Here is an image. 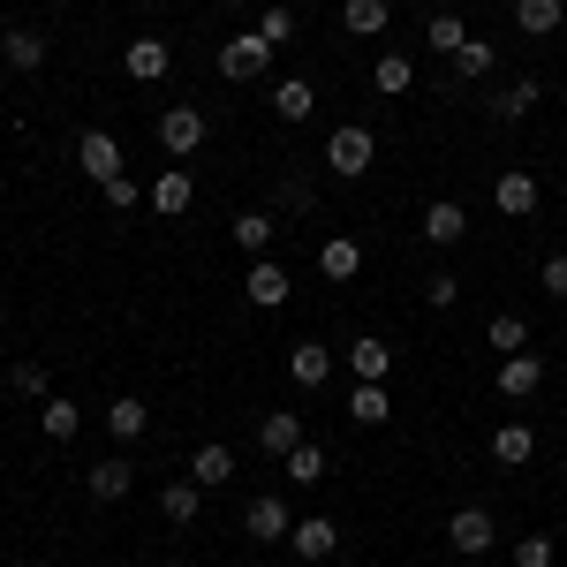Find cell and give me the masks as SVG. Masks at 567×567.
<instances>
[{"mask_svg": "<svg viewBox=\"0 0 567 567\" xmlns=\"http://www.w3.org/2000/svg\"><path fill=\"white\" fill-rule=\"evenodd\" d=\"M272 53H280V45H265V31L250 23V31H235V39L219 45V76H227V84H258Z\"/></svg>", "mask_w": 567, "mask_h": 567, "instance_id": "6da1fadb", "label": "cell"}, {"mask_svg": "<svg viewBox=\"0 0 567 567\" xmlns=\"http://www.w3.org/2000/svg\"><path fill=\"white\" fill-rule=\"evenodd\" d=\"M371 159H379V136L363 130V122H349V130H333V136H326V167H333L341 182L371 175Z\"/></svg>", "mask_w": 567, "mask_h": 567, "instance_id": "7a4b0ae2", "label": "cell"}, {"mask_svg": "<svg viewBox=\"0 0 567 567\" xmlns=\"http://www.w3.org/2000/svg\"><path fill=\"white\" fill-rule=\"evenodd\" d=\"M205 136H213V122H205V106H167V114H159V144H167L175 159H189V152H205Z\"/></svg>", "mask_w": 567, "mask_h": 567, "instance_id": "3957f363", "label": "cell"}, {"mask_svg": "<svg viewBox=\"0 0 567 567\" xmlns=\"http://www.w3.org/2000/svg\"><path fill=\"white\" fill-rule=\"evenodd\" d=\"M446 545H454V553H492V545H499L492 507H454V515H446Z\"/></svg>", "mask_w": 567, "mask_h": 567, "instance_id": "277c9868", "label": "cell"}, {"mask_svg": "<svg viewBox=\"0 0 567 567\" xmlns=\"http://www.w3.org/2000/svg\"><path fill=\"white\" fill-rule=\"evenodd\" d=\"M243 529H250L258 545H288V529H296V515H288V499H280V492H258V499L243 507Z\"/></svg>", "mask_w": 567, "mask_h": 567, "instance_id": "5b68a950", "label": "cell"}, {"mask_svg": "<svg viewBox=\"0 0 567 567\" xmlns=\"http://www.w3.org/2000/svg\"><path fill=\"white\" fill-rule=\"evenodd\" d=\"M130 484H136V462H130V454H106V462H91V470H84V492L99 499V507L130 499Z\"/></svg>", "mask_w": 567, "mask_h": 567, "instance_id": "8992f818", "label": "cell"}, {"mask_svg": "<svg viewBox=\"0 0 567 567\" xmlns=\"http://www.w3.org/2000/svg\"><path fill=\"white\" fill-rule=\"evenodd\" d=\"M243 296H250L258 310H280L288 296H296V280H288L272 258H250V272H243Z\"/></svg>", "mask_w": 567, "mask_h": 567, "instance_id": "52a82bcc", "label": "cell"}, {"mask_svg": "<svg viewBox=\"0 0 567 567\" xmlns=\"http://www.w3.org/2000/svg\"><path fill=\"white\" fill-rule=\"evenodd\" d=\"M258 446L272 454V462H288V454L303 446V416H296V409H265L258 416Z\"/></svg>", "mask_w": 567, "mask_h": 567, "instance_id": "ba28073f", "label": "cell"}, {"mask_svg": "<svg viewBox=\"0 0 567 567\" xmlns=\"http://www.w3.org/2000/svg\"><path fill=\"white\" fill-rule=\"evenodd\" d=\"M76 159H84V175L99 182V189L122 175V144H114L106 130H84V136H76Z\"/></svg>", "mask_w": 567, "mask_h": 567, "instance_id": "9c48e42d", "label": "cell"}, {"mask_svg": "<svg viewBox=\"0 0 567 567\" xmlns=\"http://www.w3.org/2000/svg\"><path fill=\"white\" fill-rule=\"evenodd\" d=\"M416 235H424L432 250H454V243L470 235V213H462L454 197H439V205H424V227H416Z\"/></svg>", "mask_w": 567, "mask_h": 567, "instance_id": "30bf717a", "label": "cell"}, {"mask_svg": "<svg viewBox=\"0 0 567 567\" xmlns=\"http://www.w3.org/2000/svg\"><path fill=\"white\" fill-rule=\"evenodd\" d=\"M288 545H296V560L318 567V560H333V553H341V529L326 523V515H303V523L288 529Z\"/></svg>", "mask_w": 567, "mask_h": 567, "instance_id": "8fae6325", "label": "cell"}, {"mask_svg": "<svg viewBox=\"0 0 567 567\" xmlns=\"http://www.w3.org/2000/svg\"><path fill=\"white\" fill-rule=\"evenodd\" d=\"M349 371H355V386H386L393 349L379 341V333H355V341H349Z\"/></svg>", "mask_w": 567, "mask_h": 567, "instance_id": "7c38bea8", "label": "cell"}, {"mask_svg": "<svg viewBox=\"0 0 567 567\" xmlns=\"http://www.w3.org/2000/svg\"><path fill=\"white\" fill-rule=\"evenodd\" d=\"M492 205H499L507 219H529L537 213V175H529V167H507V175L492 182Z\"/></svg>", "mask_w": 567, "mask_h": 567, "instance_id": "4fadbf2b", "label": "cell"}, {"mask_svg": "<svg viewBox=\"0 0 567 567\" xmlns=\"http://www.w3.org/2000/svg\"><path fill=\"white\" fill-rule=\"evenodd\" d=\"M288 379H296L303 393H318L326 379H333V349H326V341H296V349H288Z\"/></svg>", "mask_w": 567, "mask_h": 567, "instance_id": "5bb4252c", "label": "cell"}, {"mask_svg": "<svg viewBox=\"0 0 567 567\" xmlns=\"http://www.w3.org/2000/svg\"><path fill=\"white\" fill-rule=\"evenodd\" d=\"M122 69H130L136 84H159V76L175 69V53H167V39H130L122 45Z\"/></svg>", "mask_w": 567, "mask_h": 567, "instance_id": "9a60e30c", "label": "cell"}, {"mask_svg": "<svg viewBox=\"0 0 567 567\" xmlns=\"http://www.w3.org/2000/svg\"><path fill=\"white\" fill-rule=\"evenodd\" d=\"M545 386V355H499V393H507V401H529V393Z\"/></svg>", "mask_w": 567, "mask_h": 567, "instance_id": "2e32d148", "label": "cell"}, {"mask_svg": "<svg viewBox=\"0 0 567 567\" xmlns=\"http://www.w3.org/2000/svg\"><path fill=\"white\" fill-rule=\"evenodd\" d=\"M318 272H326V280H355V272H363V243H355V235H326V243H318Z\"/></svg>", "mask_w": 567, "mask_h": 567, "instance_id": "e0dca14e", "label": "cell"}, {"mask_svg": "<svg viewBox=\"0 0 567 567\" xmlns=\"http://www.w3.org/2000/svg\"><path fill=\"white\" fill-rule=\"evenodd\" d=\"M492 462H499V470H529V462H537V432H529V424H499V432H492Z\"/></svg>", "mask_w": 567, "mask_h": 567, "instance_id": "ac0fdd59", "label": "cell"}, {"mask_svg": "<svg viewBox=\"0 0 567 567\" xmlns=\"http://www.w3.org/2000/svg\"><path fill=\"white\" fill-rule=\"evenodd\" d=\"M189 197H197L189 167H167V175L152 182V213H159V219H182V213H189Z\"/></svg>", "mask_w": 567, "mask_h": 567, "instance_id": "d6986e66", "label": "cell"}, {"mask_svg": "<svg viewBox=\"0 0 567 567\" xmlns=\"http://www.w3.org/2000/svg\"><path fill=\"white\" fill-rule=\"evenodd\" d=\"M39 432L53 439V446H69V439L84 432V409H76V401H61V393H45V401H39Z\"/></svg>", "mask_w": 567, "mask_h": 567, "instance_id": "ffe728a7", "label": "cell"}, {"mask_svg": "<svg viewBox=\"0 0 567 567\" xmlns=\"http://www.w3.org/2000/svg\"><path fill=\"white\" fill-rule=\"evenodd\" d=\"M189 477L205 484V492H219V484H235V446H197V454H189Z\"/></svg>", "mask_w": 567, "mask_h": 567, "instance_id": "44dd1931", "label": "cell"}, {"mask_svg": "<svg viewBox=\"0 0 567 567\" xmlns=\"http://www.w3.org/2000/svg\"><path fill=\"white\" fill-rule=\"evenodd\" d=\"M159 515H167V523H197V515H205V484L197 477H182V484H167V492H159Z\"/></svg>", "mask_w": 567, "mask_h": 567, "instance_id": "7402d4cb", "label": "cell"}, {"mask_svg": "<svg viewBox=\"0 0 567 567\" xmlns=\"http://www.w3.org/2000/svg\"><path fill=\"white\" fill-rule=\"evenodd\" d=\"M0 61H8L16 76H39L45 69V39L39 31H8V39H0Z\"/></svg>", "mask_w": 567, "mask_h": 567, "instance_id": "603a6c76", "label": "cell"}, {"mask_svg": "<svg viewBox=\"0 0 567 567\" xmlns=\"http://www.w3.org/2000/svg\"><path fill=\"white\" fill-rule=\"evenodd\" d=\"M537 99H545V84L537 76H515V84L492 99V122H523V114H537Z\"/></svg>", "mask_w": 567, "mask_h": 567, "instance_id": "cb8c5ba5", "label": "cell"}, {"mask_svg": "<svg viewBox=\"0 0 567 567\" xmlns=\"http://www.w3.org/2000/svg\"><path fill=\"white\" fill-rule=\"evenodd\" d=\"M409 84H416V61H409V53H379V61H371V91H379V99H401Z\"/></svg>", "mask_w": 567, "mask_h": 567, "instance_id": "d4e9b609", "label": "cell"}, {"mask_svg": "<svg viewBox=\"0 0 567 567\" xmlns=\"http://www.w3.org/2000/svg\"><path fill=\"white\" fill-rule=\"evenodd\" d=\"M227 235H235V250L265 258V250H272V235H280V219H272V213H235V227H227Z\"/></svg>", "mask_w": 567, "mask_h": 567, "instance_id": "484cf974", "label": "cell"}, {"mask_svg": "<svg viewBox=\"0 0 567 567\" xmlns=\"http://www.w3.org/2000/svg\"><path fill=\"white\" fill-rule=\"evenodd\" d=\"M341 23H349L355 39H386L393 8H386V0H341Z\"/></svg>", "mask_w": 567, "mask_h": 567, "instance_id": "4316f807", "label": "cell"}, {"mask_svg": "<svg viewBox=\"0 0 567 567\" xmlns=\"http://www.w3.org/2000/svg\"><path fill=\"white\" fill-rule=\"evenodd\" d=\"M515 23H523L529 39H553L567 23V0H515Z\"/></svg>", "mask_w": 567, "mask_h": 567, "instance_id": "83f0119b", "label": "cell"}, {"mask_svg": "<svg viewBox=\"0 0 567 567\" xmlns=\"http://www.w3.org/2000/svg\"><path fill=\"white\" fill-rule=\"evenodd\" d=\"M310 106H318V91L303 84V76H288V84H272V114L296 130V122H310Z\"/></svg>", "mask_w": 567, "mask_h": 567, "instance_id": "f1b7e54d", "label": "cell"}, {"mask_svg": "<svg viewBox=\"0 0 567 567\" xmlns=\"http://www.w3.org/2000/svg\"><path fill=\"white\" fill-rule=\"evenodd\" d=\"M484 341H492L499 355H523L529 349V318H523V310H499V318L484 326Z\"/></svg>", "mask_w": 567, "mask_h": 567, "instance_id": "f546056e", "label": "cell"}, {"mask_svg": "<svg viewBox=\"0 0 567 567\" xmlns=\"http://www.w3.org/2000/svg\"><path fill=\"white\" fill-rule=\"evenodd\" d=\"M106 432L122 439V446H136V439H144V401H136V393H122V401H106Z\"/></svg>", "mask_w": 567, "mask_h": 567, "instance_id": "4dcf8cb0", "label": "cell"}, {"mask_svg": "<svg viewBox=\"0 0 567 567\" xmlns=\"http://www.w3.org/2000/svg\"><path fill=\"white\" fill-rule=\"evenodd\" d=\"M424 45H439V53L454 61V53L470 45V23H462V16H432V23H424Z\"/></svg>", "mask_w": 567, "mask_h": 567, "instance_id": "1f68e13d", "label": "cell"}, {"mask_svg": "<svg viewBox=\"0 0 567 567\" xmlns=\"http://www.w3.org/2000/svg\"><path fill=\"white\" fill-rule=\"evenodd\" d=\"M492 61H499V53H492V39H470L462 53H454V76H470V84H484V76H492Z\"/></svg>", "mask_w": 567, "mask_h": 567, "instance_id": "d6a6232c", "label": "cell"}, {"mask_svg": "<svg viewBox=\"0 0 567 567\" xmlns=\"http://www.w3.org/2000/svg\"><path fill=\"white\" fill-rule=\"evenodd\" d=\"M280 470H288V484H318V477H326V446H310V439H303Z\"/></svg>", "mask_w": 567, "mask_h": 567, "instance_id": "836d02e7", "label": "cell"}, {"mask_svg": "<svg viewBox=\"0 0 567 567\" xmlns=\"http://www.w3.org/2000/svg\"><path fill=\"white\" fill-rule=\"evenodd\" d=\"M258 31H265V45H288V39H296V8H288V0H265Z\"/></svg>", "mask_w": 567, "mask_h": 567, "instance_id": "e575fe53", "label": "cell"}, {"mask_svg": "<svg viewBox=\"0 0 567 567\" xmlns=\"http://www.w3.org/2000/svg\"><path fill=\"white\" fill-rule=\"evenodd\" d=\"M8 386L23 393V401H45V393H53V379H45V363H31V355H23V363L8 371Z\"/></svg>", "mask_w": 567, "mask_h": 567, "instance_id": "d590c367", "label": "cell"}, {"mask_svg": "<svg viewBox=\"0 0 567 567\" xmlns=\"http://www.w3.org/2000/svg\"><path fill=\"white\" fill-rule=\"evenodd\" d=\"M349 416H355V424H386V386H355L349 393Z\"/></svg>", "mask_w": 567, "mask_h": 567, "instance_id": "8d00e7d4", "label": "cell"}, {"mask_svg": "<svg viewBox=\"0 0 567 567\" xmlns=\"http://www.w3.org/2000/svg\"><path fill=\"white\" fill-rule=\"evenodd\" d=\"M424 303H432V310H454V303H462V280H454L446 265H439L432 280H424Z\"/></svg>", "mask_w": 567, "mask_h": 567, "instance_id": "74e56055", "label": "cell"}, {"mask_svg": "<svg viewBox=\"0 0 567 567\" xmlns=\"http://www.w3.org/2000/svg\"><path fill=\"white\" fill-rule=\"evenodd\" d=\"M515 567H553V537H537V529L515 537Z\"/></svg>", "mask_w": 567, "mask_h": 567, "instance_id": "f35d334b", "label": "cell"}, {"mask_svg": "<svg viewBox=\"0 0 567 567\" xmlns=\"http://www.w3.org/2000/svg\"><path fill=\"white\" fill-rule=\"evenodd\" d=\"M537 280H545V296H553V303H567V250H553V258H545V272H537Z\"/></svg>", "mask_w": 567, "mask_h": 567, "instance_id": "ab89813d", "label": "cell"}, {"mask_svg": "<svg viewBox=\"0 0 567 567\" xmlns=\"http://www.w3.org/2000/svg\"><path fill=\"white\" fill-rule=\"evenodd\" d=\"M106 205H114V213H136V205H144V189H136L130 175H114V182H106Z\"/></svg>", "mask_w": 567, "mask_h": 567, "instance_id": "60d3db41", "label": "cell"}, {"mask_svg": "<svg viewBox=\"0 0 567 567\" xmlns=\"http://www.w3.org/2000/svg\"><path fill=\"white\" fill-rule=\"evenodd\" d=\"M219 8H250V0H219Z\"/></svg>", "mask_w": 567, "mask_h": 567, "instance_id": "b9f144b4", "label": "cell"}, {"mask_svg": "<svg viewBox=\"0 0 567 567\" xmlns=\"http://www.w3.org/2000/svg\"><path fill=\"white\" fill-rule=\"evenodd\" d=\"M152 567H167V560H152Z\"/></svg>", "mask_w": 567, "mask_h": 567, "instance_id": "7bdbcfd3", "label": "cell"}, {"mask_svg": "<svg viewBox=\"0 0 567 567\" xmlns=\"http://www.w3.org/2000/svg\"><path fill=\"white\" fill-rule=\"evenodd\" d=\"M76 567H91V560H76Z\"/></svg>", "mask_w": 567, "mask_h": 567, "instance_id": "ee69618b", "label": "cell"}, {"mask_svg": "<svg viewBox=\"0 0 567 567\" xmlns=\"http://www.w3.org/2000/svg\"><path fill=\"white\" fill-rule=\"evenodd\" d=\"M152 8H159V0H152Z\"/></svg>", "mask_w": 567, "mask_h": 567, "instance_id": "f6af8a7d", "label": "cell"}]
</instances>
